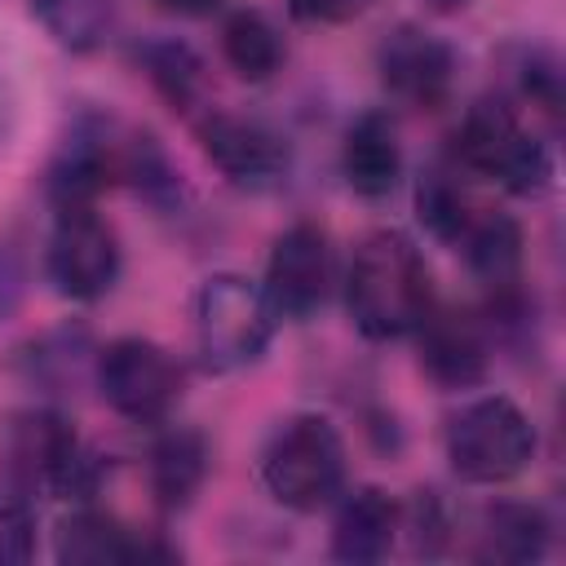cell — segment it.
I'll use <instances>...</instances> for the list:
<instances>
[{
    "label": "cell",
    "mask_w": 566,
    "mask_h": 566,
    "mask_svg": "<svg viewBox=\"0 0 566 566\" xmlns=\"http://www.w3.org/2000/svg\"><path fill=\"white\" fill-rule=\"evenodd\" d=\"M345 301L363 336L371 340L411 336L433 310V283L420 248L398 230L367 234L354 252Z\"/></svg>",
    "instance_id": "cell-1"
},
{
    "label": "cell",
    "mask_w": 566,
    "mask_h": 566,
    "mask_svg": "<svg viewBox=\"0 0 566 566\" xmlns=\"http://www.w3.org/2000/svg\"><path fill=\"white\" fill-rule=\"evenodd\" d=\"M274 305L265 287L243 274H212L195 296V340L212 371H239L256 363L274 336Z\"/></svg>",
    "instance_id": "cell-2"
},
{
    "label": "cell",
    "mask_w": 566,
    "mask_h": 566,
    "mask_svg": "<svg viewBox=\"0 0 566 566\" xmlns=\"http://www.w3.org/2000/svg\"><path fill=\"white\" fill-rule=\"evenodd\" d=\"M261 478L283 509L314 513L318 504H327L345 482V447L332 420L323 416L287 420L261 455Z\"/></svg>",
    "instance_id": "cell-3"
},
{
    "label": "cell",
    "mask_w": 566,
    "mask_h": 566,
    "mask_svg": "<svg viewBox=\"0 0 566 566\" xmlns=\"http://www.w3.org/2000/svg\"><path fill=\"white\" fill-rule=\"evenodd\" d=\"M535 455V429L517 402L491 394L460 407L447 424V460L464 482H509Z\"/></svg>",
    "instance_id": "cell-4"
},
{
    "label": "cell",
    "mask_w": 566,
    "mask_h": 566,
    "mask_svg": "<svg viewBox=\"0 0 566 566\" xmlns=\"http://www.w3.org/2000/svg\"><path fill=\"white\" fill-rule=\"evenodd\" d=\"M455 150L464 159V168L504 181L513 195H539L553 181V155L539 137H531L513 106H504L500 97H482L469 106L460 133H455Z\"/></svg>",
    "instance_id": "cell-5"
},
{
    "label": "cell",
    "mask_w": 566,
    "mask_h": 566,
    "mask_svg": "<svg viewBox=\"0 0 566 566\" xmlns=\"http://www.w3.org/2000/svg\"><path fill=\"white\" fill-rule=\"evenodd\" d=\"M97 389L128 420H164L181 398V367L164 345L124 336L97 354Z\"/></svg>",
    "instance_id": "cell-6"
},
{
    "label": "cell",
    "mask_w": 566,
    "mask_h": 566,
    "mask_svg": "<svg viewBox=\"0 0 566 566\" xmlns=\"http://www.w3.org/2000/svg\"><path fill=\"white\" fill-rule=\"evenodd\" d=\"M49 279L71 301H97L111 292L119 274V243L115 230L93 212V203L57 208L49 252H44Z\"/></svg>",
    "instance_id": "cell-7"
},
{
    "label": "cell",
    "mask_w": 566,
    "mask_h": 566,
    "mask_svg": "<svg viewBox=\"0 0 566 566\" xmlns=\"http://www.w3.org/2000/svg\"><path fill=\"white\" fill-rule=\"evenodd\" d=\"M4 460L22 491H75L80 482V442L75 429L53 411H27L4 433Z\"/></svg>",
    "instance_id": "cell-8"
},
{
    "label": "cell",
    "mask_w": 566,
    "mask_h": 566,
    "mask_svg": "<svg viewBox=\"0 0 566 566\" xmlns=\"http://www.w3.org/2000/svg\"><path fill=\"white\" fill-rule=\"evenodd\" d=\"M332 283V248L327 234L310 221L287 226L265 261V296L279 318H310L327 301Z\"/></svg>",
    "instance_id": "cell-9"
},
{
    "label": "cell",
    "mask_w": 566,
    "mask_h": 566,
    "mask_svg": "<svg viewBox=\"0 0 566 566\" xmlns=\"http://www.w3.org/2000/svg\"><path fill=\"white\" fill-rule=\"evenodd\" d=\"M376 62H380L385 88H389L398 102L420 106V111L442 106L447 93H451V80H455V57H451V49H447L438 35H429L424 27H411V22H402V27H394V31L385 35Z\"/></svg>",
    "instance_id": "cell-10"
},
{
    "label": "cell",
    "mask_w": 566,
    "mask_h": 566,
    "mask_svg": "<svg viewBox=\"0 0 566 566\" xmlns=\"http://www.w3.org/2000/svg\"><path fill=\"white\" fill-rule=\"evenodd\" d=\"M199 142H203L208 159L239 186H274V181H283V172L292 164L287 142L270 124L226 115V111H212L199 119Z\"/></svg>",
    "instance_id": "cell-11"
},
{
    "label": "cell",
    "mask_w": 566,
    "mask_h": 566,
    "mask_svg": "<svg viewBox=\"0 0 566 566\" xmlns=\"http://www.w3.org/2000/svg\"><path fill=\"white\" fill-rule=\"evenodd\" d=\"M340 164H345V181L363 199H385L402 172V146L394 119L385 111H363L345 133Z\"/></svg>",
    "instance_id": "cell-12"
},
{
    "label": "cell",
    "mask_w": 566,
    "mask_h": 566,
    "mask_svg": "<svg viewBox=\"0 0 566 566\" xmlns=\"http://www.w3.org/2000/svg\"><path fill=\"white\" fill-rule=\"evenodd\" d=\"M57 557L75 566H106V562H172L177 553L159 539H142L106 513H75L57 531Z\"/></svg>",
    "instance_id": "cell-13"
},
{
    "label": "cell",
    "mask_w": 566,
    "mask_h": 566,
    "mask_svg": "<svg viewBox=\"0 0 566 566\" xmlns=\"http://www.w3.org/2000/svg\"><path fill=\"white\" fill-rule=\"evenodd\" d=\"M416 332H420V367L438 385L464 389V385H478L486 376V340L464 314H433L429 310V318Z\"/></svg>",
    "instance_id": "cell-14"
},
{
    "label": "cell",
    "mask_w": 566,
    "mask_h": 566,
    "mask_svg": "<svg viewBox=\"0 0 566 566\" xmlns=\"http://www.w3.org/2000/svg\"><path fill=\"white\" fill-rule=\"evenodd\" d=\"M394 531H398L394 500L385 491H376V486H358L336 509V522H332V557L336 562H354V566L380 562L394 548Z\"/></svg>",
    "instance_id": "cell-15"
},
{
    "label": "cell",
    "mask_w": 566,
    "mask_h": 566,
    "mask_svg": "<svg viewBox=\"0 0 566 566\" xmlns=\"http://www.w3.org/2000/svg\"><path fill=\"white\" fill-rule=\"evenodd\" d=\"M464 243V261L469 270L495 287V292H513L517 270H522V230L513 217L504 212H473V221L460 234Z\"/></svg>",
    "instance_id": "cell-16"
},
{
    "label": "cell",
    "mask_w": 566,
    "mask_h": 566,
    "mask_svg": "<svg viewBox=\"0 0 566 566\" xmlns=\"http://www.w3.org/2000/svg\"><path fill=\"white\" fill-rule=\"evenodd\" d=\"M548 548V517L531 504H495L482 517V562H504V566H526L544 557Z\"/></svg>",
    "instance_id": "cell-17"
},
{
    "label": "cell",
    "mask_w": 566,
    "mask_h": 566,
    "mask_svg": "<svg viewBox=\"0 0 566 566\" xmlns=\"http://www.w3.org/2000/svg\"><path fill=\"white\" fill-rule=\"evenodd\" d=\"M208 473V447L195 429H168L150 451V486L168 509L190 504Z\"/></svg>",
    "instance_id": "cell-18"
},
{
    "label": "cell",
    "mask_w": 566,
    "mask_h": 566,
    "mask_svg": "<svg viewBox=\"0 0 566 566\" xmlns=\"http://www.w3.org/2000/svg\"><path fill=\"white\" fill-rule=\"evenodd\" d=\"M221 53L243 80H270L283 66V40L265 13L239 9L221 27Z\"/></svg>",
    "instance_id": "cell-19"
},
{
    "label": "cell",
    "mask_w": 566,
    "mask_h": 566,
    "mask_svg": "<svg viewBox=\"0 0 566 566\" xmlns=\"http://www.w3.org/2000/svg\"><path fill=\"white\" fill-rule=\"evenodd\" d=\"M31 13L71 53L97 49L115 27V0H31Z\"/></svg>",
    "instance_id": "cell-20"
},
{
    "label": "cell",
    "mask_w": 566,
    "mask_h": 566,
    "mask_svg": "<svg viewBox=\"0 0 566 566\" xmlns=\"http://www.w3.org/2000/svg\"><path fill=\"white\" fill-rule=\"evenodd\" d=\"M142 62H146V75L155 80V88H159L172 106L190 111V106L199 102L203 62H199L186 44H177V40H155V44L142 49Z\"/></svg>",
    "instance_id": "cell-21"
},
{
    "label": "cell",
    "mask_w": 566,
    "mask_h": 566,
    "mask_svg": "<svg viewBox=\"0 0 566 566\" xmlns=\"http://www.w3.org/2000/svg\"><path fill=\"white\" fill-rule=\"evenodd\" d=\"M416 208H420V221H424L438 239H451V243H460L464 226H469L473 212H478V208L464 199V190H460L447 172H429V177L420 181Z\"/></svg>",
    "instance_id": "cell-22"
},
{
    "label": "cell",
    "mask_w": 566,
    "mask_h": 566,
    "mask_svg": "<svg viewBox=\"0 0 566 566\" xmlns=\"http://www.w3.org/2000/svg\"><path fill=\"white\" fill-rule=\"evenodd\" d=\"M35 553V517L31 504L13 491H0V566H22Z\"/></svg>",
    "instance_id": "cell-23"
},
{
    "label": "cell",
    "mask_w": 566,
    "mask_h": 566,
    "mask_svg": "<svg viewBox=\"0 0 566 566\" xmlns=\"http://www.w3.org/2000/svg\"><path fill=\"white\" fill-rule=\"evenodd\" d=\"M522 88H526L548 115H557V106H562V75H557V66H553V57L531 53L526 66H522Z\"/></svg>",
    "instance_id": "cell-24"
},
{
    "label": "cell",
    "mask_w": 566,
    "mask_h": 566,
    "mask_svg": "<svg viewBox=\"0 0 566 566\" xmlns=\"http://www.w3.org/2000/svg\"><path fill=\"white\" fill-rule=\"evenodd\" d=\"M22 292H27V261L13 243H0V318L18 310Z\"/></svg>",
    "instance_id": "cell-25"
},
{
    "label": "cell",
    "mask_w": 566,
    "mask_h": 566,
    "mask_svg": "<svg viewBox=\"0 0 566 566\" xmlns=\"http://www.w3.org/2000/svg\"><path fill=\"white\" fill-rule=\"evenodd\" d=\"M371 0H292V13L301 22H349L367 9Z\"/></svg>",
    "instance_id": "cell-26"
},
{
    "label": "cell",
    "mask_w": 566,
    "mask_h": 566,
    "mask_svg": "<svg viewBox=\"0 0 566 566\" xmlns=\"http://www.w3.org/2000/svg\"><path fill=\"white\" fill-rule=\"evenodd\" d=\"M168 13H186V18H199V13H212L221 0H159Z\"/></svg>",
    "instance_id": "cell-27"
},
{
    "label": "cell",
    "mask_w": 566,
    "mask_h": 566,
    "mask_svg": "<svg viewBox=\"0 0 566 566\" xmlns=\"http://www.w3.org/2000/svg\"><path fill=\"white\" fill-rule=\"evenodd\" d=\"M469 0H429V9H438V13H455V9H464Z\"/></svg>",
    "instance_id": "cell-28"
}]
</instances>
